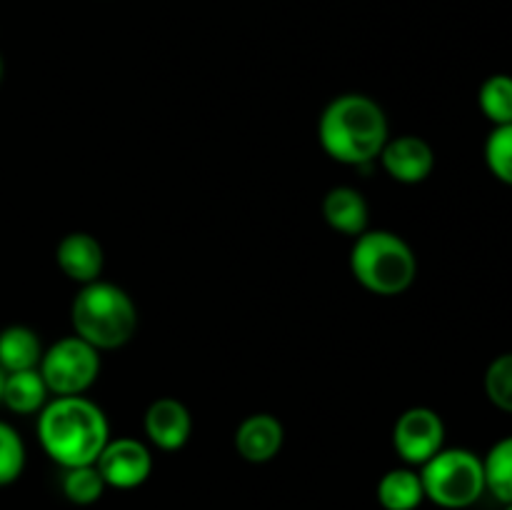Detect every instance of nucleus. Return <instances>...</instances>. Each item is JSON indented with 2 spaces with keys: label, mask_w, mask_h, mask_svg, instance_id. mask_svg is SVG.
I'll return each instance as SVG.
<instances>
[{
  "label": "nucleus",
  "mask_w": 512,
  "mask_h": 510,
  "mask_svg": "<svg viewBox=\"0 0 512 510\" xmlns=\"http://www.w3.org/2000/svg\"><path fill=\"white\" fill-rule=\"evenodd\" d=\"M38 440L63 470L95 465L110 440L108 418L83 395H55L38 413Z\"/></svg>",
  "instance_id": "obj_1"
},
{
  "label": "nucleus",
  "mask_w": 512,
  "mask_h": 510,
  "mask_svg": "<svg viewBox=\"0 0 512 510\" xmlns=\"http://www.w3.org/2000/svg\"><path fill=\"white\" fill-rule=\"evenodd\" d=\"M318 138L325 153L343 165L375 163L388 143V118L373 98L345 93L330 100L318 123Z\"/></svg>",
  "instance_id": "obj_2"
},
{
  "label": "nucleus",
  "mask_w": 512,
  "mask_h": 510,
  "mask_svg": "<svg viewBox=\"0 0 512 510\" xmlns=\"http://www.w3.org/2000/svg\"><path fill=\"white\" fill-rule=\"evenodd\" d=\"M70 320L78 338L98 350L123 348L138 330V308L123 288L95 280L75 295Z\"/></svg>",
  "instance_id": "obj_3"
},
{
  "label": "nucleus",
  "mask_w": 512,
  "mask_h": 510,
  "mask_svg": "<svg viewBox=\"0 0 512 510\" xmlns=\"http://www.w3.org/2000/svg\"><path fill=\"white\" fill-rule=\"evenodd\" d=\"M353 278L375 295H400L415 283L418 258L400 235L390 230H365L350 250Z\"/></svg>",
  "instance_id": "obj_4"
},
{
  "label": "nucleus",
  "mask_w": 512,
  "mask_h": 510,
  "mask_svg": "<svg viewBox=\"0 0 512 510\" xmlns=\"http://www.w3.org/2000/svg\"><path fill=\"white\" fill-rule=\"evenodd\" d=\"M425 498L445 510H463L485 493L483 458L465 448H443L420 465Z\"/></svg>",
  "instance_id": "obj_5"
},
{
  "label": "nucleus",
  "mask_w": 512,
  "mask_h": 510,
  "mask_svg": "<svg viewBox=\"0 0 512 510\" xmlns=\"http://www.w3.org/2000/svg\"><path fill=\"white\" fill-rule=\"evenodd\" d=\"M38 370L50 393L83 395L100 375V350L70 335L43 350Z\"/></svg>",
  "instance_id": "obj_6"
},
{
  "label": "nucleus",
  "mask_w": 512,
  "mask_h": 510,
  "mask_svg": "<svg viewBox=\"0 0 512 510\" xmlns=\"http://www.w3.org/2000/svg\"><path fill=\"white\" fill-rule=\"evenodd\" d=\"M395 453L408 465H425L435 453L445 448V423L435 410L410 408L395 420Z\"/></svg>",
  "instance_id": "obj_7"
},
{
  "label": "nucleus",
  "mask_w": 512,
  "mask_h": 510,
  "mask_svg": "<svg viewBox=\"0 0 512 510\" xmlns=\"http://www.w3.org/2000/svg\"><path fill=\"white\" fill-rule=\"evenodd\" d=\"M95 468L103 475L108 488L133 490L153 473V455L140 440L115 438L108 440L103 453L95 460Z\"/></svg>",
  "instance_id": "obj_8"
},
{
  "label": "nucleus",
  "mask_w": 512,
  "mask_h": 510,
  "mask_svg": "<svg viewBox=\"0 0 512 510\" xmlns=\"http://www.w3.org/2000/svg\"><path fill=\"white\" fill-rule=\"evenodd\" d=\"M380 165L398 183H423L435 168V150L420 135H398L388 138L380 153Z\"/></svg>",
  "instance_id": "obj_9"
},
{
  "label": "nucleus",
  "mask_w": 512,
  "mask_h": 510,
  "mask_svg": "<svg viewBox=\"0 0 512 510\" xmlns=\"http://www.w3.org/2000/svg\"><path fill=\"white\" fill-rule=\"evenodd\" d=\"M143 428L155 448L173 453V450H180L190 440L193 418H190L188 408L180 400L160 398L150 403V408L145 410Z\"/></svg>",
  "instance_id": "obj_10"
},
{
  "label": "nucleus",
  "mask_w": 512,
  "mask_h": 510,
  "mask_svg": "<svg viewBox=\"0 0 512 510\" xmlns=\"http://www.w3.org/2000/svg\"><path fill=\"white\" fill-rule=\"evenodd\" d=\"M285 440L283 423L270 413L248 415L235 430V450L248 463H268L280 453Z\"/></svg>",
  "instance_id": "obj_11"
},
{
  "label": "nucleus",
  "mask_w": 512,
  "mask_h": 510,
  "mask_svg": "<svg viewBox=\"0 0 512 510\" xmlns=\"http://www.w3.org/2000/svg\"><path fill=\"white\" fill-rule=\"evenodd\" d=\"M55 260H58V268L63 270L65 278H70L73 283H95L103 273V245L90 233H70L58 243Z\"/></svg>",
  "instance_id": "obj_12"
},
{
  "label": "nucleus",
  "mask_w": 512,
  "mask_h": 510,
  "mask_svg": "<svg viewBox=\"0 0 512 510\" xmlns=\"http://www.w3.org/2000/svg\"><path fill=\"white\" fill-rule=\"evenodd\" d=\"M323 218L338 233L358 238L368 230L370 210L360 190L350 188V185H338V188L328 190V195H325Z\"/></svg>",
  "instance_id": "obj_13"
},
{
  "label": "nucleus",
  "mask_w": 512,
  "mask_h": 510,
  "mask_svg": "<svg viewBox=\"0 0 512 510\" xmlns=\"http://www.w3.org/2000/svg\"><path fill=\"white\" fill-rule=\"evenodd\" d=\"M43 358V345L35 330L25 325H10L0 330V368L5 373L38 368Z\"/></svg>",
  "instance_id": "obj_14"
},
{
  "label": "nucleus",
  "mask_w": 512,
  "mask_h": 510,
  "mask_svg": "<svg viewBox=\"0 0 512 510\" xmlns=\"http://www.w3.org/2000/svg\"><path fill=\"white\" fill-rule=\"evenodd\" d=\"M48 393L50 390L38 368L18 370V373L5 375L3 405L8 410H13V413H40L43 405L48 403Z\"/></svg>",
  "instance_id": "obj_15"
},
{
  "label": "nucleus",
  "mask_w": 512,
  "mask_h": 510,
  "mask_svg": "<svg viewBox=\"0 0 512 510\" xmlns=\"http://www.w3.org/2000/svg\"><path fill=\"white\" fill-rule=\"evenodd\" d=\"M378 500L385 510H418L425 500L423 480L413 468H395L380 478Z\"/></svg>",
  "instance_id": "obj_16"
},
{
  "label": "nucleus",
  "mask_w": 512,
  "mask_h": 510,
  "mask_svg": "<svg viewBox=\"0 0 512 510\" xmlns=\"http://www.w3.org/2000/svg\"><path fill=\"white\" fill-rule=\"evenodd\" d=\"M485 490L500 503H512V435L498 440L483 458Z\"/></svg>",
  "instance_id": "obj_17"
},
{
  "label": "nucleus",
  "mask_w": 512,
  "mask_h": 510,
  "mask_svg": "<svg viewBox=\"0 0 512 510\" xmlns=\"http://www.w3.org/2000/svg\"><path fill=\"white\" fill-rule=\"evenodd\" d=\"M478 105L493 125L512 123V75L495 73L480 85Z\"/></svg>",
  "instance_id": "obj_18"
},
{
  "label": "nucleus",
  "mask_w": 512,
  "mask_h": 510,
  "mask_svg": "<svg viewBox=\"0 0 512 510\" xmlns=\"http://www.w3.org/2000/svg\"><path fill=\"white\" fill-rule=\"evenodd\" d=\"M105 480L95 465H80V468H65L63 493L75 505H93L103 498Z\"/></svg>",
  "instance_id": "obj_19"
},
{
  "label": "nucleus",
  "mask_w": 512,
  "mask_h": 510,
  "mask_svg": "<svg viewBox=\"0 0 512 510\" xmlns=\"http://www.w3.org/2000/svg\"><path fill=\"white\" fill-rule=\"evenodd\" d=\"M485 165L500 183L512 185V123L495 125L485 140Z\"/></svg>",
  "instance_id": "obj_20"
},
{
  "label": "nucleus",
  "mask_w": 512,
  "mask_h": 510,
  "mask_svg": "<svg viewBox=\"0 0 512 510\" xmlns=\"http://www.w3.org/2000/svg\"><path fill=\"white\" fill-rule=\"evenodd\" d=\"M25 468V443L13 425L0 420V488L15 483Z\"/></svg>",
  "instance_id": "obj_21"
},
{
  "label": "nucleus",
  "mask_w": 512,
  "mask_h": 510,
  "mask_svg": "<svg viewBox=\"0 0 512 510\" xmlns=\"http://www.w3.org/2000/svg\"><path fill=\"white\" fill-rule=\"evenodd\" d=\"M485 395L503 413H512V353H503L485 370Z\"/></svg>",
  "instance_id": "obj_22"
},
{
  "label": "nucleus",
  "mask_w": 512,
  "mask_h": 510,
  "mask_svg": "<svg viewBox=\"0 0 512 510\" xmlns=\"http://www.w3.org/2000/svg\"><path fill=\"white\" fill-rule=\"evenodd\" d=\"M5 375H8V373H5V370H3V368H0V403H3V388H5Z\"/></svg>",
  "instance_id": "obj_23"
},
{
  "label": "nucleus",
  "mask_w": 512,
  "mask_h": 510,
  "mask_svg": "<svg viewBox=\"0 0 512 510\" xmlns=\"http://www.w3.org/2000/svg\"><path fill=\"white\" fill-rule=\"evenodd\" d=\"M0 78H3V58H0Z\"/></svg>",
  "instance_id": "obj_24"
},
{
  "label": "nucleus",
  "mask_w": 512,
  "mask_h": 510,
  "mask_svg": "<svg viewBox=\"0 0 512 510\" xmlns=\"http://www.w3.org/2000/svg\"><path fill=\"white\" fill-rule=\"evenodd\" d=\"M505 510H512V503H508V505H505Z\"/></svg>",
  "instance_id": "obj_25"
}]
</instances>
